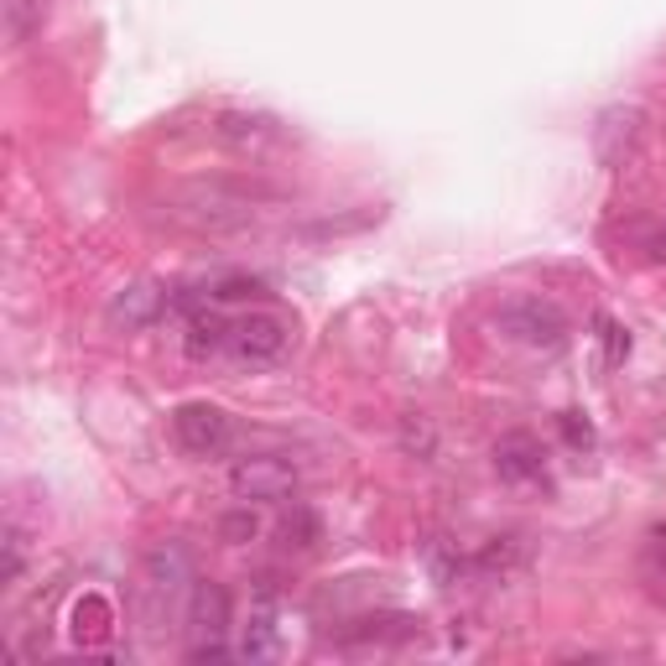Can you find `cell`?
<instances>
[{
	"label": "cell",
	"instance_id": "obj_1",
	"mask_svg": "<svg viewBox=\"0 0 666 666\" xmlns=\"http://www.w3.org/2000/svg\"><path fill=\"white\" fill-rule=\"evenodd\" d=\"M495 329L506 333V338H515V344H526V349H563L568 318L547 297H510L495 313Z\"/></svg>",
	"mask_w": 666,
	"mask_h": 666
},
{
	"label": "cell",
	"instance_id": "obj_2",
	"mask_svg": "<svg viewBox=\"0 0 666 666\" xmlns=\"http://www.w3.org/2000/svg\"><path fill=\"white\" fill-rule=\"evenodd\" d=\"M177 214L188 219V224H198V230L224 235V230H245L251 224V198L230 193L219 182H198V188H188V193L177 198Z\"/></svg>",
	"mask_w": 666,
	"mask_h": 666
},
{
	"label": "cell",
	"instance_id": "obj_3",
	"mask_svg": "<svg viewBox=\"0 0 666 666\" xmlns=\"http://www.w3.org/2000/svg\"><path fill=\"white\" fill-rule=\"evenodd\" d=\"M173 437L182 443V453H193V458H214V453L230 448L235 422H230V412L214 407V401H188V407H177V412H173Z\"/></svg>",
	"mask_w": 666,
	"mask_h": 666
},
{
	"label": "cell",
	"instance_id": "obj_4",
	"mask_svg": "<svg viewBox=\"0 0 666 666\" xmlns=\"http://www.w3.org/2000/svg\"><path fill=\"white\" fill-rule=\"evenodd\" d=\"M292 344V329H287V318L276 313H245L230 323V354H235L240 365H276L281 354Z\"/></svg>",
	"mask_w": 666,
	"mask_h": 666
},
{
	"label": "cell",
	"instance_id": "obj_5",
	"mask_svg": "<svg viewBox=\"0 0 666 666\" xmlns=\"http://www.w3.org/2000/svg\"><path fill=\"white\" fill-rule=\"evenodd\" d=\"M214 141L235 157H266L287 141V131L276 115H260V110H224L214 115Z\"/></svg>",
	"mask_w": 666,
	"mask_h": 666
},
{
	"label": "cell",
	"instance_id": "obj_6",
	"mask_svg": "<svg viewBox=\"0 0 666 666\" xmlns=\"http://www.w3.org/2000/svg\"><path fill=\"white\" fill-rule=\"evenodd\" d=\"M141 584H146V599H157V604L182 599V593L198 584L193 552L182 547V542H157V547L146 552V563H141Z\"/></svg>",
	"mask_w": 666,
	"mask_h": 666
},
{
	"label": "cell",
	"instance_id": "obj_7",
	"mask_svg": "<svg viewBox=\"0 0 666 666\" xmlns=\"http://www.w3.org/2000/svg\"><path fill=\"white\" fill-rule=\"evenodd\" d=\"M230 490L240 500H287L297 490V469L276 453H255V458H240L230 469Z\"/></svg>",
	"mask_w": 666,
	"mask_h": 666
},
{
	"label": "cell",
	"instance_id": "obj_8",
	"mask_svg": "<svg viewBox=\"0 0 666 666\" xmlns=\"http://www.w3.org/2000/svg\"><path fill=\"white\" fill-rule=\"evenodd\" d=\"M646 136V110L641 104H609L599 125H593V152L604 167H625L635 157V146Z\"/></svg>",
	"mask_w": 666,
	"mask_h": 666
},
{
	"label": "cell",
	"instance_id": "obj_9",
	"mask_svg": "<svg viewBox=\"0 0 666 666\" xmlns=\"http://www.w3.org/2000/svg\"><path fill=\"white\" fill-rule=\"evenodd\" d=\"M547 469V458H542V443L531 437V432H506L500 443H495V474L506 479V485H536Z\"/></svg>",
	"mask_w": 666,
	"mask_h": 666
},
{
	"label": "cell",
	"instance_id": "obj_10",
	"mask_svg": "<svg viewBox=\"0 0 666 666\" xmlns=\"http://www.w3.org/2000/svg\"><path fill=\"white\" fill-rule=\"evenodd\" d=\"M162 308H167V292L152 281H136V287H120L110 297L104 318H110V329H146V323H157Z\"/></svg>",
	"mask_w": 666,
	"mask_h": 666
},
{
	"label": "cell",
	"instance_id": "obj_11",
	"mask_svg": "<svg viewBox=\"0 0 666 666\" xmlns=\"http://www.w3.org/2000/svg\"><path fill=\"white\" fill-rule=\"evenodd\" d=\"M188 625L198 630V641H219L230 630V593L219 584H193V593H188Z\"/></svg>",
	"mask_w": 666,
	"mask_h": 666
},
{
	"label": "cell",
	"instance_id": "obj_12",
	"mask_svg": "<svg viewBox=\"0 0 666 666\" xmlns=\"http://www.w3.org/2000/svg\"><path fill=\"white\" fill-rule=\"evenodd\" d=\"M182 349H188V359H209V354L230 349V323H224L214 308L188 313V338H182Z\"/></svg>",
	"mask_w": 666,
	"mask_h": 666
},
{
	"label": "cell",
	"instance_id": "obj_13",
	"mask_svg": "<svg viewBox=\"0 0 666 666\" xmlns=\"http://www.w3.org/2000/svg\"><path fill=\"white\" fill-rule=\"evenodd\" d=\"M235 656H245V662H271V656H276V620H271V604L251 609V620H245V630H240Z\"/></svg>",
	"mask_w": 666,
	"mask_h": 666
},
{
	"label": "cell",
	"instance_id": "obj_14",
	"mask_svg": "<svg viewBox=\"0 0 666 666\" xmlns=\"http://www.w3.org/2000/svg\"><path fill=\"white\" fill-rule=\"evenodd\" d=\"M318 536H323V526H318V515L308 506H292L287 515H281V542H287V547L308 552Z\"/></svg>",
	"mask_w": 666,
	"mask_h": 666
},
{
	"label": "cell",
	"instance_id": "obj_15",
	"mask_svg": "<svg viewBox=\"0 0 666 666\" xmlns=\"http://www.w3.org/2000/svg\"><path fill=\"white\" fill-rule=\"evenodd\" d=\"M21 573H26V536L16 526H5V536H0V588H16Z\"/></svg>",
	"mask_w": 666,
	"mask_h": 666
},
{
	"label": "cell",
	"instance_id": "obj_16",
	"mask_svg": "<svg viewBox=\"0 0 666 666\" xmlns=\"http://www.w3.org/2000/svg\"><path fill=\"white\" fill-rule=\"evenodd\" d=\"M47 16V0H5V32L16 42H26Z\"/></svg>",
	"mask_w": 666,
	"mask_h": 666
},
{
	"label": "cell",
	"instance_id": "obj_17",
	"mask_svg": "<svg viewBox=\"0 0 666 666\" xmlns=\"http://www.w3.org/2000/svg\"><path fill=\"white\" fill-rule=\"evenodd\" d=\"M515 563H521V542H515V536H495L490 547L474 557L479 573H506V568H515Z\"/></svg>",
	"mask_w": 666,
	"mask_h": 666
},
{
	"label": "cell",
	"instance_id": "obj_18",
	"mask_svg": "<svg viewBox=\"0 0 666 666\" xmlns=\"http://www.w3.org/2000/svg\"><path fill=\"white\" fill-rule=\"evenodd\" d=\"M422 552H428V568L437 573V584H458V573L469 568V563H464V557H458V552H453L443 536H432Z\"/></svg>",
	"mask_w": 666,
	"mask_h": 666
},
{
	"label": "cell",
	"instance_id": "obj_19",
	"mask_svg": "<svg viewBox=\"0 0 666 666\" xmlns=\"http://www.w3.org/2000/svg\"><path fill=\"white\" fill-rule=\"evenodd\" d=\"M401 448L417 453V458H432V448H437V432H432L428 417H401Z\"/></svg>",
	"mask_w": 666,
	"mask_h": 666
},
{
	"label": "cell",
	"instance_id": "obj_20",
	"mask_svg": "<svg viewBox=\"0 0 666 666\" xmlns=\"http://www.w3.org/2000/svg\"><path fill=\"white\" fill-rule=\"evenodd\" d=\"M219 536H224L230 547H240V542H255V536H260V515H255L251 506H245V510H230V515L219 521Z\"/></svg>",
	"mask_w": 666,
	"mask_h": 666
},
{
	"label": "cell",
	"instance_id": "obj_21",
	"mask_svg": "<svg viewBox=\"0 0 666 666\" xmlns=\"http://www.w3.org/2000/svg\"><path fill=\"white\" fill-rule=\"evenodd\" d=\"M599 338H604V365L614 370V365H625L630 359V333L614 323V318H599Z\"/></svg>",
	"mask_w": 666,
	"mask_h": 666
},
{
	"label": "cell",
	"instance_id": "obj_22",
	"mask_svg": "<svg viewBox=\"0 0 666 666\" xmlns=\"http://www.w3.org/2000/svg\"><path fill=\"white\" fill-rule=\"evenodd\" d=\"M646 573H651V584L666 593V521L651 526V536H646Z\"/></svg>",
	"mask_w": 666,
	"mask_h": 666
},
{
	"label": "cell",
	"instance_id": "obj_23",
	"mask_svg": "<svg viewBox=\"0 0 666 666\" xmlns=\"http://www.w3.org/2000/svg\"><path fill=\"white\" fill-rule=\"evenodd\" d=\"M260 292H266V281H255V276H230V281L214 287L219 302H245V297H260Z\"/></svg>",
	"mask_w": 666,
	"mask_h": 666
},
{
	"label": "cell",
	"instance_id": "obj_24",
	"mask_svg": "<svg viewBox=\"0 0 666 666\" xmlns=\"http://www.w3.org/2000/svg\"><path fill=\"white\" fill-rule=\"evenodd\" d=\"M563 437H568L573 448H593V428L578 412H563Z\"/></svg>",
	"mask_w": 666,
	"mask_h": 666
},
{
	"label": "cell",
	"instance_id": "obj_25",
	"mask_svg": "<svg viewBox=\"0 0 666 666\" xmlns=\"http://www.w3.org/2000/svg\"><path fill=\"white\" fill-rule=\"evenodd\" d=\"M656 255H666V235H662V240H656Z\"/></svg>",
	"mask_w": 666,
	"mask_h": 666
}]
</instances>
